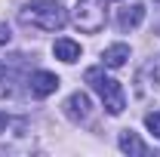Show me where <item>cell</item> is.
Masks as SVG:
<instances>
[{
    "label": "cell",
    "instance_id": "6da1fadb",
    "mask_svg": "<svg viewBox=\"0 0 160 157\" xmlns=\"http://www.w3.org/2000/svg\"><path fill=\"white\" fill-rule=\"evenodd\" d=\"M19 19L31 28H40V31H59V28H65L68 16H65L59 0H34L19 13Z\"/></svg>",
    "mask_w": 160,
    "mask_h": 157
},
{
    "label": "cell",
    "instance_id": "7a4b0ae2",
    "mask_svg": "<svg viewBox=\"0 0 160 157\" xmlns=\"http://www.w3.org/2000/svg\"><path fill=\"white\" fill-rule=\"evenodd\" d=\"M86 83L99 93V99L105 102V108H108V114H123V108H126V96H123V86H120L114 77H108L102 68H89L86 71Z\"/></svg>",
    "mask_w": 160,
    "mask_h": 157
},
{
    "label": "cell",
    "instance_id": "3957f363",
    "mask_svg": "<svg viewBox=\"0 0 160 157\" xmlns=\"http://www.w3.org/2000/svg\"><path fill=\"white\" fill-rule=\"evenodd\" d=\"M108 19V0H77L74 6V25L83 34H99Z\"/></svg>",
    "mask_w": 160,
    "mask_h": 157
},
{
    "label": "cell",
    "instance_id": "277c9868",
    "mask_svg": "<svg viewBox=\"0 0 160 157\" xmlns=\"http://www.w3.org/2000/svg\"><path fill=\"white\" fill-rule=\"evenodd\" d=\"M28 86H31V96L46 99V96H52V93L59 89V77H56L52 71H34L31 80H28Z\"/></svg>",
    "mask_w": 160,
    "mask_h": 157
},
{
    "label": "cell",
    "instance_id": "5b68a950",
    "mask_svg": "<svg viewBox=\"0 0 160 157\" xmlns=\"http://www.w3.org/2000/svg\"><path fill=\"white\" fill-rule=\"evenodd\" d=\"M145 19V9H142V3H126V6H120L117 13V28L126 34V31H136Z\"/></svg>",
    "mask_w": 160,
    "mask_h": 157
},
{
    "label": "cell",
    "instance_id": "8992f818",
    "mask_svg": "<svg viewBox=\"0 0 160 157\" xmlns=\"http://www.w3.org/2000/svg\"><path fill=\"white\" fill-rule=\"evenodd\" d=\"M89 96L86 93H71L68 96V102H65V111H68V117L71 120H86L89 117Z\"/></svg>",
    "mask_w": 160,
    "mask_h": 157
},
{
    "label": "cell",
    "instance_id": "52a82bcc",
    "mask_svg": "<svg viewBox=\"0 0 160 157\" xmlns=\"http://www.w3.org/2000/svg\"><path fill=\"white\" fill-rule=\"evenodd\" d=\"M52 53H56V59H62V62H77L80 59V43H74V40H68V37H62V40H56V46H52Z\"/></svg>",
    "mask_w": 160,
    "mask_h": 157
},
{
    "label": "cell",
    "instance_id": "ba28073f",
    "mask_svg": "<svg viewBox=\"0 0 160 157\" xmlns=\"http://www.w3.org/2000/svg\"><path fill=\"white\" fill-rule=\"evenodd\" d=\"M102 59H105L108 68H120V65H126V59H129V46H126V43H114V46L105 49Z\"/></svg>",
    "mask_w": 160,
    "mask_h": 157
},
{
    "label": "cell",
    "instance_id": "9c48e42d",
    "mask_svg": "<svg viewBox=\"0 0 160 157\" xmlns=\"http://www.w3.org/2000/svg\"><path fill=\"white\" fill-rule=\"evenodd\" d=\"M120 151H126V154H148V148L142 145V139L132 129H123L120 133Z\"/></svg>",
    "mask_w": 160,
    "mask_h": 157
},
{
    "label": "cell",
    "instance_id": "30bf717a",
    "mask_svg": "<svg viewBox=\"0 0 160 157\" xmlns=\"http://www.w3.org/2000/svg\"><path fill=\"white\" fill-rule=\"evenodd\" d=\"M145 126L151 129V136H157V139H160V111L148 114V117H145Z\"/></svg>",
    "mask_w": 160,
    "mask_h": 157
},
{
    "label": "cell",
    "instance_id": "8fae6325",
    "mask_svg": "<svg viewBox=\"0 0 160 157\" xmlns=\"http://www.w3.org/2000/svg\"><path fill=\"white\" fill-rule=\"evenodd\" d=\"M0 43H9V28L6 25H0Z\"/></svg>",
    "mask_w": 160,
    "mask_h": 157
},
{
    "label": "cell",
    "instance_id": "7c38bea8",
    "mask_svg": "<svg viewBox=\"0 0 160 157\" xmlns=\"http://www.w3.org/2000/svg\"><path fill=\"white\" fill-rule=\"evenodd\" d=\"M3 129H6V114L0 111V133H3Z\"/></svg>",
    "mask_w": 160,
    "mask_h": 157
}]
</instances>
